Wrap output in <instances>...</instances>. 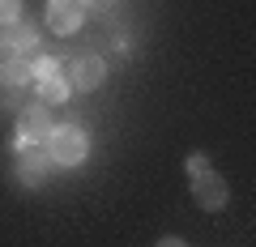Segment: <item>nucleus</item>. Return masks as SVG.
I'll return each instance as SVG.
<instances>
[{
	"label": "nucleus",
	"instance_id": "nucleus-3",
	"mask_svg": "<svg viewBox=\"0 0 256 247\" xmlns=\"http://www.w3.org/2000/svg\"><path fill=\"white\" fill-rule=\"evenodd\" d=\"M56 132L52 115H47V102H34V107L22 111L18 119V145H47V137Z\"/></svg>",
	"mask_w": 256,
	"mask_h": 247
},
{
	"label": "nucleus",
	"instance_id": "nucleus-5",
	"mask_svg": "<svg viewBox=\"0 0 256 247\" xmlns=\"http://www.w3.org/2000/svg\"><path fill=\"white\" fill-rule=\"evenodd\" d=\"M102 77H107V64H102L98 55H77L73 68H68V85L77 94H94L102 85Z\"/></svg>",
	"mask_w": 256,
	"mask_h": 247
},
{
	"label": "nucleus",
	"instance_id": "nucleus-12",
	"mask_svg": "<svg viewBox=\"0 0 256 247\" xmlns=\"http://www.w3.org/2000/svg\"><path fill=\"white\" fill-rule=\"evenodd\" d=\"M22 102H26V94H22V90H4V94H0V107H4V111H26Z\"/></svg>",
	"mask_w": 256,
	"mask_h": 247
},
{
	"label": "nucleus",
	"instance_id": "nucleus-15",
	"mask_svg": "<svg viewBox=\"0 0 256 247\" xmlns=\"http://www.w3.org/2000/svg\"><path fill=\"white\" fill-rule=\"evenodd\" d=\"M9 55H13V51H9V43H4V38H0V64H4V60H9Z\"/></svg>",
	"mask_w": 256,
	"mask_h": 247
},
{
	"label": "nucleus",
	"instance_id": "nucleus-2",
	"mask_svg": "<svg viewBox=\"0 0 256 247\" xmlns=\"http://www.w3.org/2000/svg\"><path fill=\"white\" fill-rule=\"evenodd\" d=\"M52 154H43V145H18V179L26 188H43L52 179Z\"/></svg>",
	"mask_w": 256,
	"mask_h": 247
},
{
	"label": "nucleus",
	"instance_id": "nucleus-7",
	"mask_svg": "<svg viewBox=\"0 0 256 247\" xmlns=\"http://www.w3.org/2000/svg\"><path fill=\"white\" fill-rule=\"evenodd\" d=\"M4 43H9L13 55H38V34H34V26H26V21L4 26Z\"/></svg>",
	"mask_w": 256,
	"mask_h": 247
},
{
	"label": "nucleus",
	"instance_id": "nucleus-16",
	"mask_svg": "<svg viewBox=\"0 0 256 247\" xmlns=\"http://www.w3.org/2000/svg\"><path fill=\"white\" fill-rule=\"evenodd\" d=\"M73 4H82V9H86V4H94V0H73Z\"/></svg>",
	"mask_w": 256,
	"mask_h": 247
},
{
	"label": "nucleus",
	"instance_id": "nucleus-1",
	"mask_svg": "<svg viewBox=\"0 0 256 247\" xmlns=\"http://www.w3.org/2000/svg\"><path fill=\"white\" fill-rule=\"evenodd\" d=\"M47 154H52L56 166H82L86 154H90V141L77 124H60V128L47 137Z\"/></svg>",
	"mask_w": 256,
	"mask_h": 247
},
{
	"label": "nucleus",
	"instance_id": "nucleus-9",
	"mask_svg": "<svg viewBox=\"0 0 256 247\" xmlns=\"http://www.w3.org/2000/svg\"><path fill=\"white\" fill-rule=\"evenodd\" d=\"M68 94H73V85L64 81V77H47V81H38V98L43 102H68Z\"/></svg>",
	"mask_w": 256,
	"mask_h": 247
},
{
	"label": "nucleus",
	"instance_id": "nucleus-11",
	"mask_svg": "<svg viewBox=\"0 0 256 247\" xmlns=\"http://www.w3.org/2000/svg\"><path fill=\"white\" fill-rule=\"evenodd\" d=\"M22 17V0H0V26H13Z\"/></svg>",
	"mask_w": 256,
	"mask_h": 247
},
{
	"label": "nucleus",
	"instance_id": "nucleus-13",
	"mask_svg": "<svg viewBox=\"0 0 256 247\" xmlns=\"http://www.w3.org/2000/svg\"><path fill=\"white\" fill-rule=\"evenodd\" d=\"M188 171H192V175H201V171H210V158H205L201 149H196V154H188Z\"/></svg>",
	"mask_w": 256,
	"mask_h": 247
},
{
	"label": "nucleus",
	"instance_id": "nucleus-10",
	"mask_svg": "<svg viewBox=\"0 0 256 247\" xmlns=\"http://www.w3.org/2000/svg\"><path fill=\"white\" fill-rule=\"evenodd\" d=\"M30 77H34V81H47V77H60V64H56L52 55H38V60H30Z\"/></svg>",
	"mask_w": 256,
	"mask_h": 247
},
{
	"label": "nucleus",
	"instance_id": "nucleus-8",
	"mask_svg": "<svg viewBox=\"0 0 256 247\" xmlns=\"http://www.w3.org/2000/svg\"><path fill=\"white\" fill-rule=\"evenodd\" d=\"M30 81H34V77H30L26 55H9V60L0 64V85H4V90H26Z\"/></svg>",
	"mask_w": 256,
	"mask_h": 247
},
{
	"label": "nucleus",
	"instance_id": "nucleus-6",
	"mask_svg": "<svg viewBox=\"0 0 256 247\" xmlns=\"http://www.w3.org/2000/svg\"><path fill=\"white\" fill-rule=\"evenodd\" d=\"M82 4H73V0H47V26H52V34H73L77 26H82Z\"/></svg>",
	"mask_w": 256,
	"mask_h": 247
},
{
	"label": "nucleus",
	"instance_id": "nucleus-14",
	"mask_svg": "<svg viewBox=\"0 0 256 247\" xmlns=\"http://www.w3.org/2000/svg\"><path fill=\"white\" fill-rule=\"evenodd\" d=\"M158 247H188V243H184V239H162Z\"/></svg>",
	"mask_w": 256,
	"mask_h": 247
},
{
	"label": "nucleus",
	"instance_id": "nucleus-4",
	"mask_svg": "<svg viewBox=\"0 0 256 247\" xmlns=\"http://www.w3.org/2000/svg\"><path fill=\"white\" fill-rule=\"evenodd\" d=\"M192 201L201 205L205 213L222 209V205L230 201V188H226V179H222L218 171H201V175H192Z\"/></svg>",
	"mask_w": 256,
	"mask_h": 247
}]
</instances>
